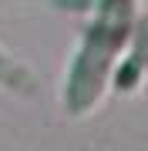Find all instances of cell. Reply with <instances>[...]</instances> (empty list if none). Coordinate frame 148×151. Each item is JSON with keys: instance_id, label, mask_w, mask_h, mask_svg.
Wrapping results in <instances>:
<instances>
[{"instance_id": "6da1fadb", "label": "cell", "mask_w": 148, "mask_h": 151, "mask_svg": "<svg viewBox=\"0 0 148 151\" xmlns=\"http://www.w3.org/2000/svg\"><path fill=\"white\" fill-rule=\"evenodd\" d=\"M128 20H131V0H101V17L94 24L88 44H84L81 57L74 64L71 77V97H77V104H84L91 94H98V81L111 60V50L125 40Z\"/></svg>"}]
</instances>
